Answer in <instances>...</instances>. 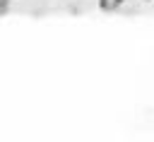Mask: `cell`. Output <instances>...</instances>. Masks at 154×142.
<instances>
[{
  "instance_id": "1",
  "label": "cell",
  "mask_w": 154,
  "mask_h": 142,
  "mask_svg": "<svg viewBox=\"0 0 154 142\" xmlns=\"http://www.w3.org/2000/svg\"><path fill=\"white\" fill-rule=\"evenodd\" d=\"M120 2H123V0H101V7H103V10H116Z\"/></svg>"
}]
</instances>
